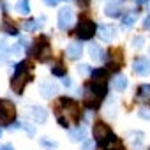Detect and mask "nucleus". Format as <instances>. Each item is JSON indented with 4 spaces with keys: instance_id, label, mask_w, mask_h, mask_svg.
<instances>
[{
    "instance_id": "7ed1b4c3",
    "label": "nucleus",
    "mask_w": 150,
    "mask_h": 150,
    "mask_svg": "<svg viewBox=\"0 0 150 150\" xmlns=\"http://www.w3.org/2000/svg\"><path fill=\"white\" fill-rule=\"evenodd\" d=\"M34 55H35V58L39 60V62H48L50 60V57H51V46H50V42H48V39H39L37 42H35V46H34Z\"/></svg>"
},
{
    "instance_id": "4468645a",
    "label": "nucleus",
    "mask_w": 150,
    "mask_h": 150,
    "mask_svg": "<svg viewBox=\"0 0 150 150\" xmlns=\"http://www.w3.org/2000/svg\"><path fill=\"white\" fill-rule=\"evenodd\" d=\"M30 115H32V118H34L35 122H39V124L46 122V118H48V113H46L44 108H41V106H32V108H30Z\"/></svg>"
},
{
    "instance_id": "39448f33",
    "label": "nucleus",
    "mask_w": 150,
    "mask_h": 150,
    "mask_svg": "<svg viewBox=\"0 0 150 150\" xmlns=\"http://www.w3.org/2000/svg\"><path fill=\"white\" fill-rule=\"evenodd\" d=\"M60 104L65 108V115H69V118H71L72 122H78V120H80L81 111H80L78 103H74L72 99H62V101H60Z\"/></svg>"
},
{
    "instance_id": "393cba45",
    "label": "nucleus",
    "mask_w": 150,
    "mask_h": 150,
    "mask_svg": "<svg viewBox=\"0 0 150 150\" xmlns=\"http://www.w3.org/2000/svg\"><path fill=\"white\" fill-rule=\"evenodd\" d=\"M138 99H148L150 97V85H141L136 92Z\"/></svg>"
},
{
    "instance_id": "58836bf2",
    "label": "nucleus",
    "mask_w": 150,
    "mask_h": 150,
    "mask_svg": "<svg viewBox=\"0 0 150 150\" xmlns=\"http://www.w3.org/2000/svg\"><path fill=\"white\" fill-rule=\"evenodd\" d=\"M0 150H2V148H0Z\"/></svg>"
},
{
    "instance_id": "f257e3e1",
    "label": "nucleus",
    "mask_w": 150,
    "mask_h": 150,
    "mask_svg": "<svg viewBox=\"0 0 150 150\" xmlns=\"http://www.w3.org/2000/svg\"><path fill=\"white\" fill-rule=\"evenodd\" d=\"M32 80V76L28 74L27 76V62H20L16 67H14V74H13V80H11V87L16 94H21L27 81Z\"/></svg>"
},
{
    "instance_id": "473e14b6",
    "label": "nucleus",
    "mask_w": 150,
    "mask_h": 150,
    "mask_svg": "<svg viewBox=\"0 0 150 150\" xmlns=\"http://www.w3.org/2000/svg\"><path fill=\"white\" fill-rule=\"evenodd\" d=\"M42 2H44L46 6H50V7H53V6H57V4H58V0H42Z\"/></svg>"
},
{
    "instance_id": "f3484780",
    "label": "nucleus",
    "mask_w": 150,
    "mask_h": 150,
    "mask_svg": "<svg viewBox=\"0 0 150 150\" xmlns=\"http://www.w3.org/2000/svg\"><path fill=\"white\" fill-rule=\"evenodd\" d=\"M120 13H122V6H120L118 2H110V4L106 6V16H110V18H118Z\"/></svg>"
},
{
    "instance_id": "f03ea898",
    "label": "nucleus",
    "mask_w": 150,
    "mask_h": 150,
    "mask_svg": "<svg viewBox=\"0 0 150 150\" xmlns=\"http://www.w3.org/2000/svg\"><path fill=\"white\" fill-rule=\"evenodd\" d=\"M16 118V108L11 101L0 99V125H9Z\"/></svg>"
},
{
    "instance_id": "2f4dec72",
    "label": "nucleus",
    "mask_w": 150,
    "mask_h": 150,
    "mask_svg": "<svg viewBox=\"0 0 150 150\" xmlns=\"http://www.w3.org/2000/svg\"><path fill=\"white\" fill-rule=\"evenodd\" d=\"M92 146H94V143H92L90 139H85V143H83L81 150H92Z\"/></svg>"
},
{
    "instance_id": "1a4fd4ad",
    "label": "nucleus",
    "mask_w": 150,
    "mask_h": 150,
    "mask_svg": "<svg viewBox=\"0 0 150 150\" xmlns=\"http://www.w3.org/2000/svg\"><path fill=\"white\" fill-rule=\"evenodd\" d=\"M110 134H111L110 125H106L104 122H96V124H94V138L97 139V143L103 141V139H106Z\"/></svg>"
},
{
    "instance_id": "7c9ffc66",
    "label": "nucleus",
    "mask_w": 150,
    "mask_h": 150,
    "mask_svg": "<svg viewBox=\"0 0 150 150\" xmlns=\"http://www.w3.org/2000/svg\"><path fill=\"white\" fill-rule=\"evenodd\" d=\"M78 71H80V74H88V72H92V71H90V67H88L87 64H81V65L78 67Z\"/></svg>"
},
{
    "instance_id": "c85d7f7f",
    "label": "nucleus",
    "mask_w": 150,
    "mask_h": 150,
    "mask_svg": "<svg viewBox=\"0 0 150 150\" xmlns=\"http://www.w3.org/2000/svg\"><path fill=\"white\" fill-rule=\"evenodd\" d=\"M132 46H134V48H141V46H143V37H141V35H136V37L132 39Z\"/></svg>"
},
{
    "instance_id": "5701e85b",
    "label": "nucleus",
    "mask_w": 150,
    "mask_h": 150,
    "mask_svg": "<svg viewBox=\"0 0 150 150\" xmlns=\"http://www.w3.org/2000/svg\"><path fill=\"white\" fill-rule=\"evenodd\" d=\"M99 101H101V99H99V97H97V99H96V97H94V96H90V94H88V96H87V97H85V106H87V108H88V110H96V108H97V106H99Z\"/></svg>"
},
{
    "instance_id": "423d86ee",
    "label": "nucleus",
    "mask_w": 150,
    "mask_h": 150,
    "mask_svg": "<svg viewBox=\"0 0 150 150\" xmlns=\"http://www.w3.org/2000/svg\"><path fill=\"white\" fill-rule=\"evenodd\" d=\"M74 21V13L69 9V7H64L58 11V27L60 30H67Z\"/></svg>"
},
{
    "instance_id": "c756f323",
    "label": "nucleus",
    "mask_w": 150,
    "mask_h": 150,
    "mask_svg": "<svg viewBox=\"0 0 150 150\" xmlns=\"http://www.w3.org/2000/svg\"><path fill=\"white\" fill-rule=\"evenodd\" d=\"M21 129H25V131L28 132V136H34V134H35V129H34L32 125H28V124H21Z\"/></svg>"
},
{
    "instance_id": "6e6552de",
    "label": "nucleus",
    "mask_w": 150,
    "mask_h": 150,
    "mask_svg": "<svg viewBox=\"0 0 150 150\" xmlns=\"http://www.w3.org/2000/svg\"><path fill=\"white\" fill-rule=\"evenodd\" d=\"M132 69L138 76H148L150 74V62L145 58H134L132 62Z\"/></svg>"
},
{
    "instance_id": "cd10ccee",
    "label": "nucleus",
    "mask_w": 150,
    "mask_h": 150,
    "mask_svg": "<svg viewBox=\"0 0 150 150\" xmlns=\"http://www.w3.org/2000/svg\"><path fill=\"white\" fill-rule=\"evenodd\" d=\"M138 117H141L145 120H150V108H139L138 110Z\"/></svg>"
},
{
    "instance_id": "bb28decb",
    "label": "nucleus",
    "mask_w": 150,
    "mask_h": 150,
    "mask_svg": "<svg viewBox=\"0 0 150 150\" xmlns=\"http://www.w3.org/2000/svg\"><path fill=\"white\" fill-rule=\"evenodd\" d=\"M39 141H41V145H42V146H46V148H50V150L58 146V143H57V141H51L50 138H41Z\"/></svg>"
},
{
    "instance_id": "2eb2a0df",
    "label": "nucleus",
    "mask_w": 150,
    "mask_h": 150,
    "mask_svg": "<svg viewBox=\"0 0 150 150\" xmlns=\"http://www.w3.org/2000/svg\"><path fill=\"white\" fill-rule=\"evenodd\" d=\"M88 53H90L92 60H97V62H101V60H104V58H106V57H104L103 48H101L99 44H96V42H92V44L88 46Z\"/></svg>"
},
{
    "instance_id": "a878e982",
    "label": "nucleus",
    "mask_w": 150,
    "mask_h": 150,
    "mask_svg": "<svg viewBox=\"0 0 150 150\" xmlns=\"http://www.w3.org/2000/svg\"><path fill=\"white\" fill-rule=\"evenodd\" d=\"M51 74H53V76L64 78V76H65V69H64V65H62V64H55V65L51 67Z\"/></svg>"
},
{
    "instance_id": "72a5a7b5",
    "label": "nucleus",
    "mask_w": 150,
    "mask_h": 150,
    "mask_svg": "<svg viewBox=\"0 0 150 150\" xmlns=\"http://www.w3.org/2000/svg\"><path fill=\"white\" fill-rule=\"evenodd\" d=\"M143 27H145L146 30H150V16H148V18H145V21H143Z\"/></svg>"
},
{
    "instance_id": "6ab92c4d",
    "label": "nucleus",
    "mask_w": 150,
    "mask_h": 150,
    "mask_svg": "<svg viewBox=\"0 0 150 150\" xmlns=\"http://www.w3.org/2000/svg\"><path fill=\"white\" fill-rule=\"evenodd\" d=\"M90 74H92L94 81H104L106 76H108V69H104V67H97V69H92Z\"/></svg>"
},
{
    "instance_id": "a211bd4d",
    "label": "nucleus",
    "mask_w": 150,
    "mask_h": 150,
    "mask_svg": "<svg viewBox=\"0 0 150 150\" xmlns=\"http://www.w3.org/2000/svg\"><path fill=\"white\" fill-rule=\"evenodd\" d=\"M134 23H136V14H134L132 11H129L127 14L122 16V27H124V28H132Z\"/></svg>"
},
{
    "instance_id": "4c0bfd02",
    "label": "nucleus",
    "mask_w": 150,
    "mask_h": 150,
    "mask_svg": "<svg viewBox=\"0 0 150 150\" xmlns=\"http://www.w3.org/2000/svg\"><path fill=\"white\" fill-rule=\"evenodd\" d=\"M65 2H67V0H65Z\"/></svg>"
},
{
    "instance_id": "f8f14e48",
    "label": "nucleus",
    "mask_w": 150,
    "mask_h": 150,
    "mask_svg": "<svg viewBox=\"0 0 150 150\" xmlns=\"http://www.w3.org/2000/svg\"><path fill=\"white\" fill-rule=\"evenodd\" d=\"M39 92H41V96H42V97L50 99V97H53V96L58 92V88H57V85H55V83H51V81H42V83H41V87H39Z\"/></svg>"
},
{
    "instance_id": "4be33fe9",
    "label": "nucleus",
    "mask_w": 150,
    "mask_h": 150,
    "mask_svg": "<svg viewBox=\"0 0 150 150\" xmlns=\"http://www.w3.org/2000/svg\"><path fill=\"white\" fill-rule=\"evenodd\" d=\"M16 11L20 13V14H30V2L28 0H20V2L16 4Z\"/></svg>"
},
{
    "instance_id": "ddd939ff",
    "label": "nucleus",
    "mask_w": 150,
    "mask_h": 150,
    "mask_svg": "<svg viewBox=\"0 0 150 150\" xmlns=\"http://www.w3.org/2000/svg\"><path fill=\"white\" fill-rule=\"evenodd\" d=\"M90 92H92L96 97L103 99V97H106V94H108V85H106L104 81H94V83H90Z\"/></svg>"
},
{
    "instance_id": "e433bc0d",
    "label": "nucleus",
    "mask_w": 150,
    "mask_h": 150,
    "mask_svg": "<svg viewBox=\"0 0 150 150\" xmlns=\"http://www.w3.org/2000/svg\"><path fill=\"white\" fill-rule=\"evenodd\" d=\"M138 4H146V0H136Z\"/></svg>"
},
{
    "instance_id": "9d476101",
    "label": "nucleus",
    "mask_w": 150,
    "mask_h": 150,
    "mask_svg": "<svg viewBox=\"0 0 150 150\" xmlns=\"http://www.w3.org/2000/svg\"><path fill=\"white\" fill-rule=\"evenodd\" d=\"M81 53H83V44L78 42V41L71 42V44L67 46V50H65V55H67L71 60H78V58L81 57Z\"/></svg>"
},
{
    "instance_id": "f704fd0d",
    "label": "nucleus",
    "mask_w": 150,
    "mask_h": 150,
    "mask_svg": "<svg viewBox=\"0 0 150 150\" xmlns=\"http://www.w3.org/2000/svg\"><path fill=\"white\" fill-rule=\"evenodd\" d=\"M64 85H65V87H71V78H65V76H64Z\"/></svg>"
},
{
    "instance_id": "c9c22d12",
    "label": "nucleus",
    "mask_w": 150,
    "mask_h": 150,
    "mask_svg": "<svg viewBox=\"0 0 150 150\" xmlns=\"http://www.w3.org/2000/svg\"><path fill=\"white\" fill-rule=\"evenodd\" d=\"M2 150H13V146H11V145H4Z\"/></svg>"
},
{
    "instance_id": "0eeeda50",
    "label": "nucleus",
    "mask_w": 150,
    "mask_h": 150,
    "mask_svg": "<svg viewBox=\"0 0 150 150\" xmlns=\"http://www.w3.org/2000/svg\"><path fill=\"white\" fill-rule=\"evenodd\" d=\"M124 64V55L120 48H113L110 50V69L111 71H118Z\"/></svg>"
},
{
    "instance_id": "aec40b11",
    "label": "nucleus",
    "mask_w": 150,
    "mask_h": 150,
    "mask_svg": "<svg viewBox=\"0 0 150 150\" xmlns=\"http://www.w3.org/2000/svg\"><path fill=\"white\" fill-rule=\"evenodd\" d=\"M113 88L118 90V92H122V90L127 88V78L124 76V74H118V76L113 80Z\"/></svg>"
},
{
    "instance_id": "20e7f679",
    "label": "nucleus",
    "mask_w": 150,
    "mask_h": 150,
    "mask_svg": "<svg viewBox=\"0 0 150 150\" xmlns=\"http://www.w3.org/2000/svg\"><path fill=\"white\" fill-rule=\"evenodd\" d=\"M96 30H97V28H96V23H94V21H90V20H81V21L78 23L76 34H78V37H80V39L88 41V39H92V37H94Z\"/></svg>"
},
{
    "instance_id": "dca6fc26",
    "label": "nucleus",
    "mask_w": 150,
    "mask_h": 150,
    "mask_svg": "<svg viewBox=\"0 0 150 150\" xmlns=\"http://www.w3.org/2000/svg\"><path fill=\"white\" fill-rule=\"evenodd\" d=\"M69 138H71L72 141H85V138H87V129H85L83 125L72 129V131H69Z\"/></svg>"
},
{
    "instance_id": "b1692460",
    "label": "nucleus",
    "mask_w": 150,
    "mask_h": 150,
    "mask_svg": "<svg viewBox=\"0 0 150 150\" xmlns=\"http://www.w3.org/2000/svg\"><path fill=\"white\" fill-rule=\"evenodd\" d=\"M42 21H44V18H41V20H30V21H27V23L23 25V28L28 30V32H34V30H37L39 23H42Z\"/></svg>"
},
{
    "instance_id": "9b49d317",
    "label": "nucleus",
    "mask_w": 150,
    "mask_h": 150,
    "mask_svg": "<svg viewBox=\"0 0 150 150\" xmlns=\"http://www.w3.org/2000/svg\"><path fill=\"white\" fill-rule=\"evenodd\" d=\"M97 32H99V35H101L103 41H111V39H115V35H117V30H115L113 25H99Z\"/></svg>"
},
{
    "instance_id": "412c9836",
    "label": "nucleus",
    "mask_w": 150,
    "mask_h": 150,
    "mask_svg": "<svg viewBox=\"0 0 150 150\" xmlns=\"http://www.w3.org/2000/svg\"><path fill=\"white\" fill-rule=\"evenodd\" d=\"M2 30H4L6 34H11V35H16V34H18V28H14L13 21H9L6 16H4V20H2Z\"/></svg>"
}]
</instances>
